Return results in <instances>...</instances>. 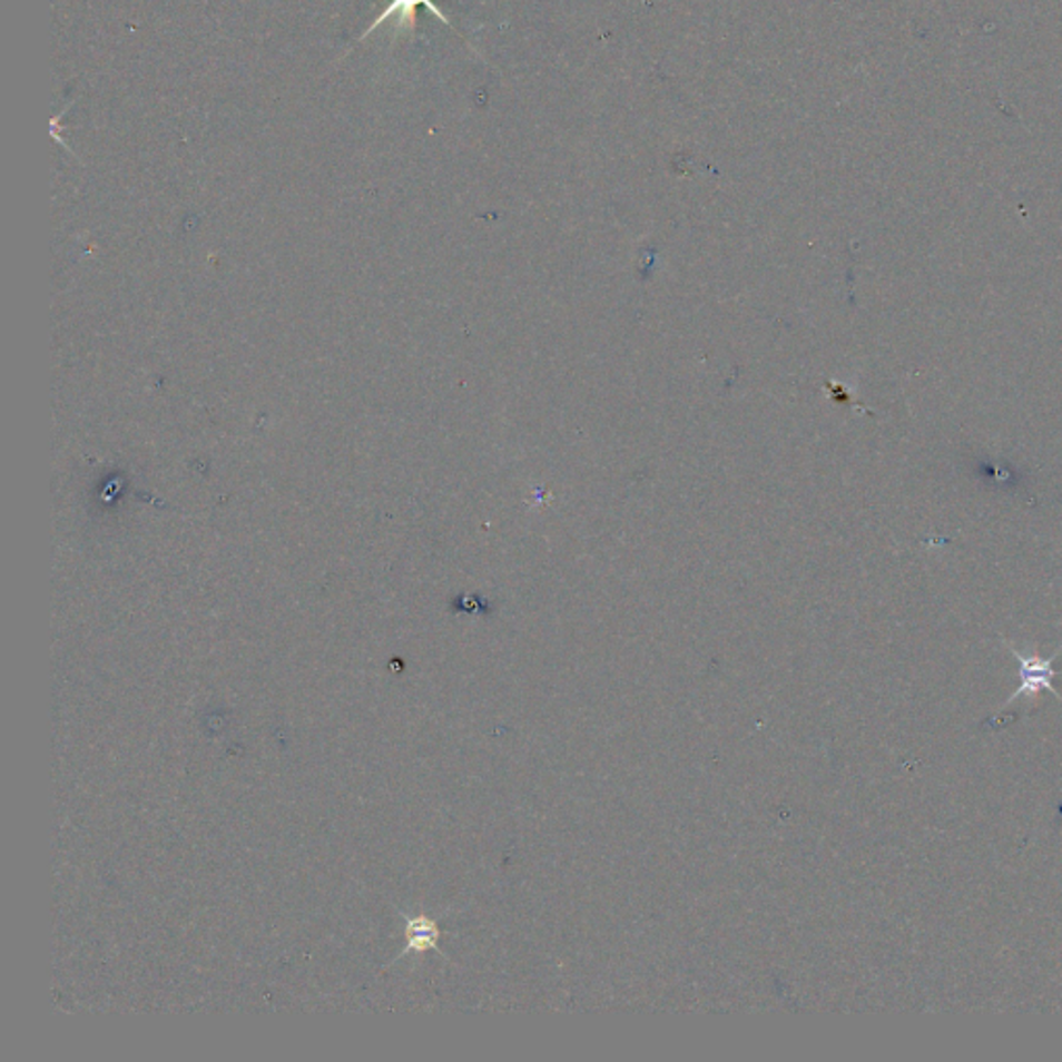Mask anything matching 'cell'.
<instances>
[{
    "label": "cell",
    "instance_id": "obj_1",
    "mask_svg": "<svg viewBox=\"0 0 1062 1062\" xmlns=\"http://www.w3.org/2000/svg\"><path fill=\"white\" fill-rule=\"evenodd\" d=\"M1011 653L1015 656L1019 660V679H1021V685H1019L1017 691L1011 694V698L1006 699L1002 706H1011L1013 701H1017L1019 698L1027 696V698H1035L1040 691H1050L1054 698L1062 701L1061 694L1052 687V679L1056 675V670L1052 668V660L1061 653H1052L1050 658H1040V656H1023L1019 652L1017 648H1013L1011 643H1006Z\"/></svg>",
    "mask_w": 1062,
    "mask_h": 1062
},
{
    "label": "cell",
    "instance_id": "obj_2",
    "mask_svg": "<svg viewBox=\"0 0 1062 1062\" xmlns=\"http://www.w3.org/2000/svg\"><path fill=\"white\" fill-rule=\"evenodd\" d=\"M420 4H424L425 9H427L430 13H434L436 19H441L442 23L451 26L449 17H444V13H442L441 9L434 4V0H391V4H389V7H386V9H384V11L376 17V21H374V23H372V26H370V28H367V30L360 36V40L370 38L376 28H380L382 23H386V21H391V19H396V30H403V28H415V11H417V7H420Z\"/></svg>",
    "mask_w": 1062,
    "mask_h": 1062
},
{
    "label": "cell",
    "instance_id": "obj_3",
    "mask_svg": "<svg viewBox=\"0 0 1062 1062\" xmlns=\"http://www.w3.org/2000/svg\"><path fill=\"white\" fill-rule=\"evenodd\" d=\"M407 936H410V948L424 951V948L436 946L439 930H436L434 922H430L425 917H417V920H411Z\"/></svg>",
    "mask_w": 1062,
    "mask_h": 1062
}]
</instances>
